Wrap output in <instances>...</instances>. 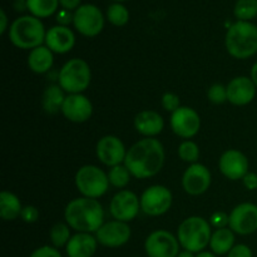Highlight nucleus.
Returning a JSON list of instances; mask_svg holds the SVG:
<instances>
[{"mask_svg":"<svg viewBox=\"0 0 257 257\" xmlns=\"http://www.w3.org/2000/svg\"><path fill=\"white\" fill-rule=\"evenodd\" d=\"M45 44L53 53L65 54L70 52L75 44V35L70 28L63 25H55L47 32Z\"/></svg>","mask_w":257,"mask_h":257,"instance_id":"20","label":"nucleus"},{"mask_svg":"<svg viewBox=\"0 0 257 257\" xmlns=\"http://www.w3.org/2000/svg\"><path fill=\"white\" fill-rule=\"evenodd\" d=\"M80 3H82V0H59L60 7L65 10H69V12L77 10L80 7Z\"/></svg>","mask_w":257,"mask_h":257,"instance_id":"41","label":"nucleus"},{"mask_svg":"<svg viewBox=\"0 0 257 257\" xmlns=\"http://www.w3.org/2000/svg\"><path fill=\"white\" fill-rule=\"evenodd\" d=\"M196 257H216V256L213 255V253L207 252V251H202V252H198Z\"/></svg>","mask_w":257,"mask_h":257,"instance_id":"44","label":"nucleus"},{"mask_svg":"<svg viewBox=\"0 0 257 257\" xmlns=\"http://www.w3.org/2000/svg\"><path fill=\"white\" fill-rule=\"evenodd\" d=\"M70 230L69 225L65 223H55L52 228H50V241L54 245L55 248L63 247L67 246V243L70 240Z\"/></svg>","mask_w":257,"mask_h":257,"instance_id":"31","label":"nucleus"},{"mask_svg":"<svg viewBox=\"0 0 257 257\" xmlns=\"http://www.w3.org/2000/svg\"><path fill=\"white\" fill-rule=\"evenodd\" d=\"M148 257H177L180 255V242L166 230L153 231L145 242Z\"/></svg>","mask_w":257,"mask_h":257,"instance_id":"10","label":"nucleus"},{"mask_svg":"<svg viewBox=\"0 0 257 257\" xmlns=\"http://www.w3.org/2000/svg\"><path fill=\"white\" fill-rule=\"evenodd\" d=\"M227 100L235 105H246L256 95V85L248 77L233 78L227 87Z\"/></svg>","mask_w":257,"mask_h":257,"instance_id":"19","label":"nucleus"},{"mask_svg":"<svg viewBox=\"0 0 257 257\" xmlns=\"http://www.w3.org/2000/svg\"><path fill=\"white\" fill-rule=\"evenodd\" d=\"M135 127L138 133L147 138H152L162 132L165 122L160 113L155 110H142L136 115Z\"/></svg>","mask_w":257,"mask_h":257,"instance_id":"21","label":"nucleus"},{"mask_svg":"<svg viewBox=\"0 0 257 257\" xmlns=\"http://www.w3.org/2000/svg\"><path fill=\"white\" fill-rule=\"evenodd\" d=\"M113 2H115V3H122V2H125V0H113Z\"/></svg>","mask_w":257,"mask_h":257,"instance_id":"46","label":"nucleus"},{"mask_svg":"<svg viewBox=\"0 0 257 257\" xmlns=\"http://www.w3.org/2000/svg\"><path fill=\"white\" fill-rule=\"evenodd\" d=\"M141 210V200L132 191L123 190L113 196L109 205L110 215L114 220L130 222L137 217Z\"/></svg>","mask_w":257,"mask_h":257,"instance_id":"11","label":"nucleus"},{"mask_svg":"<svg viewBox=\"0 0 257 257\" xmlns=\"http://www.w3.org/2000/svg\"><path fill=\"white\" fill-rule=\"evenodd\" d=\"M211 225L202 217L192 216L183 221L177 231V238L185 251L202 252L211 241Z\"/></svg>","mask_w":257,"mask_h":257,"instance_id":"5","label":"nucleus"},{"mask_svg":"<svg viewBox=\"0 0 257 257\" xmlns=\"http://www.w3.org/2000/svg\"><path fill=\"white\" fill-rule=\"evenodd\" d=\"M211 180V172L206 166L192 163L183 173V190L191 196H200L210 188Z\"/></svg>","mask_w":257,"mask_h":257,"instance_id":"16","label":"nucleus"},{"mask_svg":"<svg viewBox=\"0 0 257 257\" xmlns=\"http://www.w3.org/2000/svg\"><path fill=\"white\" fill-rule=\"evenodd\" d=\"M59 5V0H27L25 8L35 18H48L54 14Z\"/></svg>","mask_w":257,"mask_h":257,"instance_id":"27","label":"nucleus"},{"mask_svg":"<svg viewBox=\"0 0 257 257\" xmlns=\"http://www.w3.org/2000/svg\"><path fill=\"white\" fill-rule=\"evenodd\" d=\"M0 20H2V24H0V34H4L8 28V17L7 13L3 9L0 10Z\"/></svg>","mask_w":257,"mask_h":257,"instance_id":"42","label":"nucleus"},{"mask_svg":"<svg viewBox=\"0 0 257 257\" xmlns=\"http://www.w3.org/2000/svg\"><path fill=\"white\" fill-rule=\"evenodd\" d=\"M172 193L165 186L148 187L141 196V210L148 216H161L172 206Z\"/></svg>","mask_w":257,"mask_h":257,"instance_id":"9","label":"nucleus"},{"mask_svg":"<svg viewBox=\"0 0 257 257\" xmlns=\"http://www.w3.org/2000/svg\"><path fill=\"white\" fill-rule=\"evenodd\" d=\"M18 2H27V0H18Z\"/></svg>","mask_w":257,"mask_h":257,"instance_id":"47","label":"nucleus"},{"mask_svg":"<svg viewBox=\"0 0 257 257\" xmlns=\"http://www.w3.org/2000/svg\"><path fill=\"white\" fill-rule=\"evenodd\" d=\"M177 257H193V255L192 252H190V251H183V252H181Z\"/></svg>","mask_w":257,"mask_h":257,"instance_id":"45","label":"nucleus"},{"mask_svg":"<svg viewBox=\"0 0 257 257\" xmlns=\"http://www.w3.org/2000/svg\"><path fill=\"white\" fill-rule=\"evenodd\" d=\"M210 222L213 227L218 228H225L226 226L230 222V216L226 215L225 212H221V211H217V212L213 213L210 218Z\"/></svg>","mask_w":257,"mask_h":257,"instance_id":"36","label":"nucleus"},{"mask_svg":"<svg viewBox=\"0 0 257 257\" xmlns=\"http://www.w3.org/2000/svg\"><path fill=\"white\" fill-rule=\"evenodd\" d=\"M73 17H74V14H72L69 10L62 9L60 12H58L57 22L59 23V25H63V27H68V24L73 23Z\"/></svg>","mask_w":257,"mask_h":257,"instance_id":"39","label":"nucleus"},{"mask_svg":"<svg viewBox=\"0 0 257 257\" xmlns=\"http://www.w3.org/2000/svg\"><path fill=\"white\" fill-rule=\"evenodd\" d=\"M98 243L104 247H120L125 245L131 238V227L127 222L122 221H109L103 223L102 227L95 232Z\"/></svg>","mask_w":257,"mask_h":257,"instance_id":"14","label":"nucleus"},{"mask_svg":"<svg viewBox=\"0 0 257 257\" xmlns=\"http://www.w3.org/2000/svg\"><path fill=\"white\" fill-rule=\"evenodd\" d=\"M226 49L236 59H247L257 53V27L237 20L226 33Z\"/></svg>","mask_w":257,"mask_h":257,"instance_id":"3","label":"nucleus"},{"mask_svg":"<svg viewBox=\"0 0 257 257\" xmlns=\"http://www.w3.org/2000/svg\"><path fill=\"white\" fill-rule=\"evenodd\" d=\"M67 225L78 232H97L103 225L104 211L95 198L80 197L70 201L64 211Z\"/></svg>","mask_w":257,"mask_h":257,"instance_id":"2","label":"nucleus"},{"mask_svg":"<svg viewBox=\"0 0 257 257\" xmlns=\"http://www.w3.org/2000/svg\"><path fill=\"white\" fill-rule=\"evenodd\" d=\"M107 19L115 27H123L130 20V12L120 3H114L107 9Z\"/></svg>","mask_w":257,"mask_h":257,"instance_id":"29","label":"nucleus"},{"mask_svg":"<svg viewBox=\"0 0 257 257\" xmlns=\"http://www.w3.org/2000/svg\"><path fill=\"white\" fill-rule=\"evenodd\" d=\"M207 97L215 104H221L227 100V88L223 87L222 84L211 85L207 92Z\"/></svg>","mask_w":257,"mask_h":257,"instance_id":"33","label":"nucleus"},{"mask_svg":"<svg viewBox=\"0 0 257 257\" xmlns=\"http://www.w3.org/2000/svg\"><path fill=\"white\" fill-rule=\"evenodd\" d=\"M165 157V150L160 141L145 138L127 151L124 166L133 177L145 180L153 177L162 170Z\"/></svg>","mask_w":257,"mask_h":257,"instance_id":"1","label":"nucleus"},{"mask_svg":"<svg viewBox=\"0 0 257 257\" xmlns=\"http://www.w3.org/2000/svg\"><path fill=\"white\" fill-rule=\"evenodd\" d=\"M54 63V57L53 52L47 47V45H40V47L32 49L30 54L28 55V67L30 70L37 74H44Z\"/></svg>","mask_w":257,"mask_h":257,"instance_id":"23","label":"nucleus"},{"mask_svg":"<svg viewBox=\"0 0 257 257\" xmlns=\"http://www.w3.org/2000/svg\"><path fill=\"white\" fill-rule=\"evenodd\" d=\"M243 186H245L247 190L253 191L257 188V175L253 172H248L245 177L242 178Z\"/></svg>","mask_w":257,"mask_h":257,"instance_id":"40","label":"nucleus"},{"mask_svg":"<svg viewBox=\"0 0 257 257\" xmlns=\"http://www.w3.org/2000/svg\"><path fill=\"white\" fill-rule=\"evenodd\" d=\"M47 32L39 18L33 15H23L12 23L9 29V39L20 49H34L45 42Z\"/></svg>","mask_w":257,"mask_h":257,"instance_id":"4","label":"nucleus"},{"mask_svg":"<svg viewBox=\"0 0 257 257\" xmlns=\"http://www.w3.org/2000/svg\"><path fill=\"white\" fill-rule=\"evenodd\" d=\"M95 152H97L98 160L108 167L122 165L127 156L124 145L115 136H105L100 138L97 143Z\"/></svg>","mask_w":257,"mask_h":257,"instance_id":"15","label":"nucleus"},{"mask_svg":"<svg viewBox=\"0 0 257 257\" xmlns=\"http://www.w3.org/2000/svg\"><path fill=\"white\" fill-rule=\"evenodd\" d=\"M109 185L108 175L97 166H83L75 175V186L84 197L97 200L107 192Z\"/></svg>","mask_w":257,"mask_h":257,"instance_id":"7","label":"nucleus"},{"mask_svg":"<svg viewBox=\"0 0 257 257\" xmlns=\"http://www.w3.org/2000/svg\"><path fill=\"white\" fill-rule=\"evenodd\" d=\"M221 173L228 180H242L248 173V160L237 150H228L221 156L218 162Z\"/></svg>","mask_w":257,"mask_h":257,"instance_id":"17","label":"nucleus"},{"mask_svg":"<svg viewBox=\"0 0 257 257\" xmlns=\"http://www.w3.org/2000/svg\"><path fill=\"white\" fill-rule=\"evenodd\" d=\"M231 230L238 235H251L257 231V206L245 202L236 206L230 213Z\"/></svg>","mask_w":257,"mask_h":257,"instance_id":"13","label":"nucleus"},{"mask_svg":"<svg viewBox=\"0 0 257 257\" xmlns=\"http://www.w3.org/2000/svg\"><path fill=\"white\" fill-rule=\"evenodd\" d=\"M20 217L24 222L27 223H34L37 222L38 218H39V211L34 206H25L23 207L22 213H20Z\"/></svg>","mask_w":257,"mask_h":257,"instance_id":"35","label":"nucleus"},{"mask_svg":"<svg viewBox=\"0 0 257 257\" xmlns=\"http://www.w3.org/2000/svg\"><path fill=\"white\" fill-rule=\"evenodd\" d=\"M235 243V232L230 227L218 228L211 236L210 247L216 255H225L228 253Z\"/></svg>","mask_w":257,"mask_h":257,"instance_id":"24","label":"nucleus"},{"mask_svg":"<svg viewBox=\"0 0 257 257\" xmlns=\"http://www.w3.org/2000/svg\"><path fill=\"white\" fill-rule=\"evenodd\" d=\"M64 100V90L60 85H49L43 93V108L49 114H55L62 110Z\"/></svg>","mask_w":257,"mask_h":257,"instance_id":"26","label":"nucleus"},{"mask_svg":"<svg viewBox=\"0 0 257 257\" xmlns=\"http://www.w3.org/2000/svg\"><path fill=\"white\" fill-rule=\"evenodd\" d=\"M251 79H252V82L255 83L257 88V62L252 65V68H251Z\"/></svg>","mask_w":257,"mask_h":257,"instance_id":"43","label":"nucleus"},{"mask_svg":"<svg viewBox=\"0 0 257 257\" xmlns=\"http://www.w3.org/2000/svg\"><path fill=\"white\" fill-rule=\"evenodd\" d=\"M131 172L124 165H118L114 167H110L108 172V180L112 186L117 188H124L130 183Z\"/></svg>","mask_w":257,"mask_h":257,"instance_id":"30","label":"nucleus"},{"mask_svg":"<svg viewBox=\"0 0 257 257\" xmlns=\"http://www.w3.org/2000/svg\"><path fill=\"white\" fill-rule=\"evenodd\" d=\"M22 203L17 195L3 191L0 193V216L4 221H13L18 218L22 213Z\"/></svg>","mask_w":257,"mask_h":257,"instance_id":"25","label":"nucleus"},{"mask_svg":"<svg viewBox=\"0 0 257 257\" xmlns=\"http://www.w3.org/2000/svg\"><path fill=\"white\" fill-rule=\"evenodd\" d=\"M178 156L185 162L196 163L200 158V148L192 141H185L178 147Z\"/></svg>","mask_w":257,"mask_h":257,"instance_id":"32","label":"nucleus"},{"mask_svg":"<svg viewBox=\"0 0 257 257\" xmlns=\"http://www.w3.org/2000/svg\"><path fill=\"white\" fill-rule=\"evenodd\" d=\"M73 25L84 37H97L104 27V17L95 5L83 4L74 12Z\"/></svg>","mask_w":257,"mask_h":257,"instance_id":"8","label":"nucleus"},{"mask_svg":"<svg viewBox=\"0 0 257 257\" xmlns=\"http://www.w3.org/2000/svg\"><path fill=\"white\" fill-rule=\"evenodd\" d=\"M162 105L166 110L173 113L181 107L180 97L175 93H165L162 97Z\"/></svg>","mask_w":257,"mask_h":257,"instance_id":"34","label":"nucleus"},{"mask_svg":"<svg viewBox=\"0 0 257 257\" xmlns=\"http://www.w3.org/2000/svg\"><path fill=\"white\" fill-rule=\"evenodd\" d=\"M62 113L68 120L74 123H83L92 117L93 105L85 95L69 94L65 97Z\"/></svg>","mask_w":257,"mask_h":257,"instance_id":"18","label":"nucleus"},{"mask_svg":"<svg viewBox=\"0 0 257 257\" xmlns=\"http://www.w3.org/2000/svg\"><path fill=\"white\" fill-rule=\"evenodd\" d=\"M227 257H252V251L247 245H236L228 252Z\"/></svg>","mask_w":257,"mask_h":257,"instance_id":"38","label":"nucleus"},{"mask_svg":"<svg viewBox=\"0 0 257 257\" xmlns=\"http://www.w3.org/2000/svg\"><path fill=\"white\" fill-rule=\"evenodd\" d=\"M98 241L87 232H78L72 236L65 246L68 257H92L97 250Z\"/></svg>","mask_w":257,"mask_h":257,"instance_id":"22","label":"nucleus"},{"mask_svg":"<svg viewBox=\"0 0 257 257\" xmlns=\"http://www.w3.org/2000/svg\"><path fill=\"white\" fill-rule=\"evenodd\" d=\"M92 73L85 60L74 58L65 63L59 73V85L69 94H80L90 84Z\"/></svg>","mask_w":257,"mask_h":257,"instance_id":"6","label":"nucleus"},{"mask_svg":"<svg viewBox=\"0 0 257 257\" xmlns=\"http://www.w3.org/2000/svg\"><path fill=\"white\" fill-rule=\"evenodd\" d=\"M29 257H62L59 251L55 247H50V246H43V247L37 248L32 252Z\"/></svg>","mask_w":257,"mask_h":257,"instance_id":"37","label":"nucleus"},{"mask_svg":"<svg viewBox=\"0 0 257 257\" xmlns=\"http://www.w3.org/2000/svg\"><path fill=\"white\" fill-rule=\"evenodd\" d=\"M233 13L241 22H250L257 17V0H237Z\"/></svg>","mask_w":257,"mask_h":257,"instance_id":"28","label":"nucleus"},{"mask_svg":"<svg viewBox=\"0 0 257 257\" xmlns=\"http://www.w3.org/2000/svg\"><path fill=\"white\" fill-rule=\"evenodd\" d=\"M171 128L181 138H192L201 128V118L195 109L181 105L171 114Z\"/></svg>","mask_w":257,"mask_h":257,"instance_id":"12","label":"nucleus"}]
</instances>
